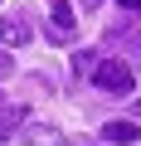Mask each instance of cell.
<instances>
[{"label":"cell","instance_id":"obj_6","mask_svg":"<svg viewBox=\"0 0 141 146\" xmlns=\"http://www.w3.org/2000/svg\"><path fill=\"white\" fill-rule=\"evenodd\" d=\"M24 146H63V141H58V136H34V131H29V136H24Z\"/></svg>","mask_w":141,"mask_h":146},{"label":"cell","instance_id":"obj_11","mask_svg":"<svg viewBox=\"0 0 141 146\" xmlns=\"http://www.w3.org/2000/svg\"><path fill=\"white\" fill-rule=\"evenodd\" d=\"M136 112H141V107H136Z\"/></svg>","mask_w":141,"mask_h":146},{"label":"cell","instance_id":"obj_3","mask_svg":"<svg viewBox=\"0 0 141 146\" xmlns=\"http://www.w3.org/2000/svg\"><path fill=\"white\" fill-rule=\"evenodd\" d=\"M49 20H54V39H68V34H73V25H78V15H73V5H68V0H54Z\"/></svg>","mask_w":141,"mask_h":146},{"label":"cell","instance_id":"obj_10","mask_svg":"<svg viewBox=\"0 0 141 146\" xmlns=\"http://www.w3.org/2000/svg\"><path fill=\"white\" fill-rule=\"evenodd\" d=\"M0 107H5V102H0Z\"/></svg>","mask_w":141,"mask_h":146},{"label":"cell","instance_id":"obj_7","mask_svg":"<svg viewBox=\"0 0 141 146\" xmlns=\"http://www.w3.org/2000/svg\"><path fill=\"white\" fill-rule=\"evenodd\" d=\"M10 73H15V58H10V54H0V78H10Z\"/></svg>","mask_w":141,"mask_h":146},{"label":"cell","instance_id":"obj_9","mask_svg":"<svg viewBox=\"0 0 141 146\" xmlns=\"http://www.w3.org/2000/svg\"><path fill=\"white\" fill-rule=\"evenodd\" d=\"M78 5H83V10H97V5H102V0H78Z\"/></svg>","mask_w":141,"mask_h":146},{"label":"cell","instance_id":"obj_2","mask_svg":"<svg viewBox=\"0 0 141 146\" xmlns=\"http://www.w3.org/2000/svg\"><path fill=\"white\" fill-rule=\"evenodd\" d=\"M29 34H34L29 20H20V15H0V44L15 49V44H29Z\"/></svg>","mask_w":141,"mask_h":146},{"label":"cell","instance_id":"obj_1","mask_svg":"<svg viewBox=\"0 0 141 146\" xmlns=\"http://www.w3.org/2000/svg\"><path fill=\"white\" fill-rule=\"evenodd\" d=\"M93 83H97L102 93H112V98H126V93H131V68L117 63V58H102V63L93 68Z\"/></svg>","mask_w":141,"mask_h":146},{"label":"cell","instance_id":"obj_5","mask_svg":"<svg viewBox=\"0 0 141 146\" xmlns=\"http://www.w3.org/2000/svg\"><path fill=\"white\" fill-rule=\"evenodd\" d=\"M73 68H78V73H93V68H97V54H93V49H78V54H73Z\"/></svg>","mask_w":141,"mask_h":146},{"label":"cell","instance_id":"obj_8","mask_svg":"<svg viewBox=\"0 0 141 146\" xmlns=\"http://www.w3.org/2000/svg\"><path fill=\"white\" fill-rule=\"evenodd\" d=\"M117 5H122V10H136V15H141V0H117Z\"/></svg>","mask_w":141,"mask_h":146},{"label":"cell","instance_id":"obj_4","mask_svg":"<svg viewBox=\"0 0 141 146\" xmlns=\"http://www.w3.org/2000/svg\"><path fill=\"white\" fill-rule=\"evenodd\" d=\"M102 136H107V141H117V146H131V141H136V122H107V127H102Z\"/></svg>","mask_w":141,"mask_h":146}]
</instances>
